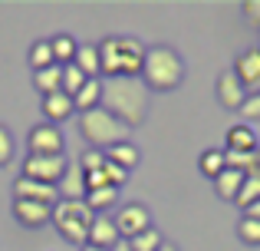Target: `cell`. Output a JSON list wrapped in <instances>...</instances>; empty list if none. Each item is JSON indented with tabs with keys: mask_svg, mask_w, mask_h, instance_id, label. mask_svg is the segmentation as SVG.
<instances>
[{
	"mask_svg": "<svg viewBox=\"0 0 260 251\" xmlns=\"http://www.w3.org/2000/svg\"><path fill=\"white\" fill-rule=\"evenodd\" d=\"M112 221H115V228H119V238L128 241V238H135V235L152 228V212H148L142 202H128V205L119 208V215H115Z\"/></svg>",
	"mask_w": 260,
	"mask_h": 251,
	"instance_id": "cell-7",
	"label": "cell"
},
{
	"mask_svg": "<svg viewBox=\"0 0 260 251\" xmlns=\"http://www.w3.org/2000/svg\"><path fill=\"white\" fill-rule=\"evenodd\" d=\"M148 46L135 37H106L99 43V70L106 79L115 76H142Z\"/></svg>",
	"mask_w": 260,
	"mask_h": 251,
	"instance_id": "cell-2",
	"label": "cell"
},
{
	"mask_svg": "<svg viewBox=\"0 0 260 251\" xmlns=\"http://www.w3.org/2000/svg\"><path fill=\"white\" fill-rule=\"evenodd\" d=\"M260 142L250 123H237L228 129V152H257Z\"/></svg>",
	"mask_w": 260,
	"mask_h": 251,
	"instance_id": "cell-15",
	"label": "cell"
},
{
	"mask_svg": "<svg viewBox=\"0 0 260 251\" xmlns=\"http://www.w3.org/2000/svg\"><path fill=\"white\" fill-rule=\"evenodd\" d=\"M13 199L20 202H37V205H56L59 202V192L56 185H46V182H37V179H23L20 175L17 182H13Z\"/></svg>",
	"mask_w": 260,
	"mask_h": 251,
	"instance_id": "cell-9",
	"label": "cell"
},
{
	"mask_svg": "<svg viewBox=\"0 0 260 251\" xmlns=\"http://www.w3.org/2000/svg\"><path fill=\"white\" fill-rule=\"evenodd\" d=\"M115 202H119V188H112V185H102V188H92V192H86V205L92 208L95 215H102L106 208H112Z\"/></svg>",
	"mask_w": 260,
	"mask_h": 251,
	"instance_id": "cell-23",
	"label": "cell"
},
{
	"mask_svg": "<svg viewBox=\"0 0 260 251\" xmlns=\"http://www.w3.org/2000/svg\"><path fill=\"white\" fill-rule=\"evenodd\" d=\"M13 218L26 228H43L53 221V208L50 205H37V202H20L13 199Z\"/></svg>",
	"mask_w": 260,
	"mask_h": 251,
	"instance_id": "cell-13",
	"label": "cell"
},
{
	"mask_svg": "<svg viewBox=\"0 0 260 251\" xmlns=\"http://www.w3.org/2000/svg\"><path fill=\"white\" fill-rule=\"evenodd\" d=\"M184 79V60L172 46L158 43L145 50V63H142V83L152 93H172Z\"/></svg>",
	"mask_w": 260,
	"mask_h": 251,
	"instance_id": "cell-3",
	"label": "cell"
},
{
	"mask_svg": "<svg viewBox=\"0 0 260 251\" xmlns=\"http://www.w3.org/2000/svg\"><path fill=\"white\" fill-rule=\"evenodd\" d=\"M244 179H247V175L237 172V169H224V172L214 179V192H217V199L234 202V199H237V192H241V185H244Z\"/></svg>",
	"mask_w": 260,
	"mask_h": 251,
	"instance_id": "cell-17",
	"label": "cell"
},
{
	"mask_svg": "<svg viewBox=\"0 0 260 251\" xmlns=\"http://www.w3.org/2000/svg\"><path fill=\"white\" fill-rule=\"evenodd\" d=\"M161 245H165V238H161V232L158 228H148V232H142V235H135V238H128V248L132 251H158Z\"/></svg>",
	"mask_w": 260,
	"mask_h": 251,
	"instance_id": "cell-27",
	"label": "cell"
},
{
	"mask_svg": "<svg viewBox=\"0 0 260 251\" xmlns=\"http://www.w3.org/2000/svg\"><path fill=\"white\" fill-rule=\"evenodd\" d=\"M250 175H260V149H257V169H254Z\"/></svg>",
	"mask_w": 260,
	"mask_h": 251,
	"instance_id": "cell-39",
	"label": "cell"
},
{
	"mask_svg": "<svg viewBox=\"0 0 260 251\" xmlns=\"http://www.w3.org/2000/svg\"><path fill=\"white\" fill-rule=\"evenodd\" d=\"M214 93H217V103H221L224 109H237V113H241L244 99H247V86L237 79V73H234V70H224L221 76H217Z\"/></svg>",
	"mask_w": 260,
	"mask_h": 251,
	"instance_id": "cell-10",
	"label": "cell"
},
{
	"mask_svg": "<svg viewBox=\"0 0 260 251\" xmlns=\"http://www.w3.org/2000/svg\"><path fill=\"white\" fill-rule=\"evenodd\" d=\"M83 83H86V76H83V70H79L76 63L63 66V93L66 96H76V93L83 90Z\"/></svg>",
	"mask_w": 260,
	"mask_h": 251,
	"instance_id": "cell-28",
	"label": "cell"
},
{
	"mask_svg": "<svg viewBox=\"0 0 260 251\" xmlns=\"http://www.w3.org/2000/svg\"><path fill=\"white\" fill-rule=\"evenodd\" d=\"M73 63L83 70V76H86V79H102V70H99V46H92V43H79L76 60H73Z\"/></svg>",
	"mask_w": 260,
	"mask_h": 251,
	"instance_id": "cell-18",
	"label": "cell"
},
{
	"mask_svg": "<svg viewBox=\"0 0 260 251\" xmlns=\"http://www.w3.org/2000/svg\"><path fill=\"white\" fill-rule=\"evenodd\" d=\"M158 251H178V245H172V241H165V245H161Z\"/></svg>",
	"mask_w": 260,
	"mask_h": 251,
	"instance_id": "cell-37",
	"label": "cell"
},
{
	"mask_svg": "<svg viewBox=\"0 0 260 251\" xmlns=\"http://www.w3.org/2000/svg\"><path fill=\"white\" fill-rule=\"evenodd\" d=\"M241 13H244V20H247L250 26H257V30H260V0H244Z\"/></svg>",
	"mask_w": 260,
	"mask_h": 251,
	"instance_id": "cell-34",
	"label": "cell"
},
{
	"mask_svg": "<svg viewBox=\"0 0 260 251\" xmlns=\"http://www.w3.org/2000/svg\"><path fill=\"white\" fill-rule=\"evenodd\" d=\"M73 113H76V103H73V96H66L63 90L53 93V96H43V116L53 119V126H59L63 119H70Z\"/></svg>",
	"mask_w": 260,
	"mask_h": 251,
	"instance_id": "cell-16",
	"label": "cell"
},
{
	"mask_svg": "<svg viewBox=\"0 0 260 251\" xmlns=\"http://www.w3.org/2000/svg\"><path fill=\"white\" fill-rule=\"evenodd\" d=\"M50 50H53V60H56V66H70L73 60H76L79 43L70 37V33H56V37H50Z\"/></svg>",
	"mask_w": 260,
	"mask_h": 251,
	"instance_id": "cell-19",
	"label": "cell"
},
{
	"mask_svg": "<svg viewBox=\"0 0 260 251\" xmlns=\"http://www.w3.org/2000/svg\"><path fill=\"white\" fill-rule=\"evenodd\" d=\"M198 169H201V175H208L211 182L217 179V175L228 169V159H224V149H208V152H201V159H198Z\"/></svg>",
	"mask_w": 260,
	"mask_h": 251,
	"instance_id": "cell-24",
	"label": "cell"
},
{
	"mask_svg": "<svg viewBox=\"0 0 260 251\" xmlns=\"http://www.w3.org/2000/svg\"><path fill=\"white\" fill-rule=\"evenodd\" d=\"M119 241H122V238H119V228H115V221L109 218V215H95V218H92V228H89V245L112 251Z\"/></svg>",
	"mask_w": 260,
	"mask_h": 251,
	"instance_id": "cell-14",
	"label": "cell"
},
{
	"mask_svg": "<svg viewBox=\"0 0 260 251\" xmlns=\"http://www.w3.org/2000/svg\"><path fill=\"white\" fill-rule=\"evenodd\" d=\"M244 215H247V218H254V221H260V202H254V205H250Z\"/></svg>",
	"mask_w": 260,
	"mask_h": 251,
	"instance_id": "cell-35",
	"label": "cell"
},
{
	"mask_svg": "<svg viewBox=\"0 0 260 251\" xmlns=\"http://www.w3.org/2000/svg\"><path fill=\"white\" fill-rule=\"evenodd\" d=\"M13 152H17V142H13V132L7 126H0V165H7V162L13 159Z\"/></svg>",
	"mask_w": 260,
	"mask_h": 251,
	"instance_id": "cell-32",
	"label": "cell"
},
{
	"mask_svg": "<svg viewBox=\"0 0 260 251\" xmlns=\"http://www.w3.org/2000/svg\"><path fill=\"white\" fill-rule=\"evenodd\" d=\"M66 155H26L23 159V179H37L46 185H56L66 172Z\"/></svg>",
	"mask_w": 260,
	"mask_h": 251,
	"instance_id": "cell-6",
	"label": "cell"
},
{
	"mask_svg": "<svg viewBox=\"0 0 260 251\" xmlns=\"http://www.w3.org/2000/svg\"><path fill=\"white\" fill-rule=\"evenodd\" d=\"M106 159L115 162V165H122L125 172H132V169L139 165L142 155H139V149H135L132 142H119V146H109V149H106Z\"/></svg>",
	"mask_w": 260,
	"mask_h": 251,
	"instance_id": "cell-21",
	"label": "cell"
},
{
	"mask_svg": "<svg viewBox=\"0 0 260 251\" xmlns=\"http://www.w3.org/2000/svg\"><path fill=\"white\" fill-rule=\"evenodd\" d=\"M73 103H76V113H89L95 106H102V79H86L83 90L73 96Z\"/></svg>",
	"mask_w": 260,
	"mask_h": 251,
	"instance_id": "cell-20",
	"label": "cell"
},
{
	"mask_svg": "<svg viewBox=\"0 0 260 251\" xmlns=\"http://www.w3.org/2000/svg\"><path fill=\"white\" fill-rule=\"evenodd\" d=\"M33 83L43 96H53V93L63 90V66H46V70L33 73Z\"/></svg>",
	"mask_w": 260,
	"mask_h": 251,
	"instance_id": "cell-22",
	"label": "cell"
},
{
	"mask_svg": "<svg viewBox=\"0 0 260 251\" xmlns=\"http://www.w3.org/2000/svg\"><path fill=\"white\" fill-rule=\"evenodd\" d=\"M63 132H59V126L53 123H40L30 129V135H26V149L30 152L26 155H63Z\"/></svg>",
	"mask_w": 260,
	"mask_h": 251,
	"instance_id": "cell-8",
	"label": "cell"
},
{
	"mask_svg": "<svg viewBox=\"0 0 260 251\" xmlns=\"http://www.w3.org/2000/svg\"><path fill=\"white\" fill-rule=\"evenodd\" d=\"M254 202H260V175H247L241 192H237V199H234V205L241 208V212H247Z\"/></svg>",
	"mask_w": 260,
	"mask_h": 251,
	"instance_id": "cell-25",
	"label": "cell"
},
{
	"mask_svg": "<svg viewBox=\"0 0 260 251\" xmlns=\"http://www.w3.org/2000/svg\"><path fill=\"white\" fill-rule=\"evenodd\" d=\"M231 70H234L237 79L247 86V93H250V90H260V46L244 50L241 57L234 60V66H231Z\"/></svg>",
	"mask_w": 260,
	"mask_h": 251,
	"instance_id": "cell-11",
	"label": "cell"
},
{
	"mask_svg": "<svg viewBox=\"0 0 260 251\" xmlns=\"http://www.w3.org/2000/svg\"><path fill=\"white\" fill-rule=\"evenodd\" d=\"M241 116L244 119H260V90H254V93H247V99H244V106H241Z\"/></svg>",
	"mask_w": 260,
	"mask_h": 251,
	"instance_id": "cell-33",
	"label": "cell"
},
{
	"mask_svg": "<svg viewBox=\"0 0 260 251\" xmlns=\"http://www.w3.org/2000/svg\"><path fill=\"white\" fill-rule=\"evenodd\" d=\"M112 251H132V248H128V241H119V245H115Z\"/></svg>",
	"mask_w": 260,
	"mask_h": 251,
	"instance_id": "cell-36",
	"label": "cell"
},
{
	"mask_svg": "<svg viewBox=\"0 0 260 251\" xmlns=\"http://www.w3.org/2000/svg\"><path fill=\"white\" fill-rule=\"evenodd\" d=\"M102 165H106V152H99V149H86L79 155V169L83 172H99Z\"/></svg>",
	"mask_w": 260,
	"mask_h": 251,
	"instance_id": "cell-31",
	"label": "cell"
},
{
	"mask_svg": "<svg viewBox=\"0 0 260 251\" xmlns=\"http://www.w3.org/2000/svg\"><path fill=\"white\" fill-rule=\"evenodd\" d=\"M92 218L95 212L83 202H66L59 199L56 205H53V225H56V232L63 235L70 245H89V228H92Z\"/></svg>",
	"mask_w": 260,
	"mask_h": 251,
	"instance_id": "cell-5",
	"label": "cell"
},
{
	"mask_svg": "<svg viewBox=\"0 0 260 251\" xmlns=\"http://www.w3.org/2000/svg\"><path fill=\"white\" fill-rule=\"evenodd\" d=\"M237 238L244 241V245H260V221L247 218V215H241V221H237Z\"/></svg>",
	"mask_w": 260,
	"mask_h": 251,
	"instance_id": "cell-29",
	"label": "cell"
},
{
	"mask_svg": "<svg viewBox=\"0 0 260 251\" xmlns=\"http://www.w3.org/2000/svg\"><path fill=\"white\" fill-rule=\"evenodd\" d=\"M79 251H106V248H95V245H83Z\"/></svg>",
	"mask_w": 260,
	"mask_h": 251,
	"instance_id": "cell-38",
	"label": "cell"
},
{
	"mask_svg": "<svg viewBox=\"0 0 260 251\" xmlns=\"http://www.w3.org/2000/svg\"><path fill=\"white\" fill-rule=\"evenodd\" d=\"M30 66H33V73L46 70V66H56L53 50H50V40H37V43L30 46Z\"/></svg>",
	"mask_w": 260,
	"mask_h": 251,
	"instance_id": "cell-26",
	"label": "cell"
},
{
	"mask_svg": "<svg viewBox=\"0 0 260 251\" xmlns=\"http://www.w3.org/2000/svg\"><path fill=\"white\" fill-rule=\"evenodd\" d=\"M102 175H106V185H112V188H122L128 182V172L122 165H115V162H109L106 159V165H102Z\"/></svg>",
	"mask_w": 260,
	"mask_h": 251,
	"instance_id": "cell-30",
	"label": "cell"
},
{
	"mask_svg": "<svg viewBox=\"0 0 260 251\" xmlns=\"http://www.w3.org/2000/svg\"><path fill=\"white\" fill-rule=\"evenodd\" d=\"M56 192H59V199H66V202H83L86 199V172L79 169V162H70V165H66L63 179L56 182Z\"/></svg>",
	"mask_w": 260,
	"mask_h": 251,
	"instance_id": "cell-12",
	"label": "cell"
},
{
	"mask_svg": "<svg viewBox=\"0 0 260 251\" xmlns=\"http://www.w3.org/2000/svg\"><path fill=\"white\" fill-rule=\"evenodd\" d=\"M152 106V90L142 83V76H115L102 79V109H109L119 123L128 129L142 126L148 119Z\"/></svg>",
	"mask_w": 260,
	"mask_h": 251,
	"instance_id": "cell-1",
	"label": "cell"
},
{
	"mask_svg": "<svg viewBox=\"0 0 260 251\" xmlns=\"http://www.w3.org/2000/svg\"><path fill=\"white\" fill-rule=\"evenodd\" d=\"M79 135L89 142V149L106 152L109 146L128 142V126L119 123L109 109L95 106V109H89V113H79Z\"/></svg>",
	"mask_w": 260,
	"mask_h": 251,
	"instance_id": "cell-4",
	"label": "cell"
}]
</instances>
